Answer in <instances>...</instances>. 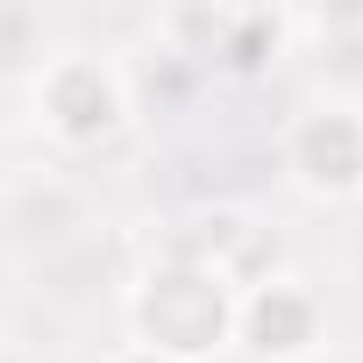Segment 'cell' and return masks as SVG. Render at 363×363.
<instances>
[{
  "mask_svg": "<svg viewBox=\"0 0 363 363\" xmlns=\"http://www.w3.org/2000/svg\"><path fill=\"white\" fill-rule=\"evenodd\" d=\"M107 363H171V356H157V349H135V342H121Z\"/></svg>",
  "mask_w": 363,
  "mask_h": 363,
  "instance_id": "52a82bcc",
  "label": "cell"
},
{
  "mask_svg": "<svg viewBox=\"0 0 363 363\" xmlns=\"http://www.w3.org/2000/svg\"><path fill=\"white\" fill-rule=\"evenodd\" d=\"M235 299L242 292L214 264H200L186 250H164L128 292V342L157 349L171 363H207L235 342Z\"/></svg>",
  "mask_w": 363,
  "mask_h": 363,
  "instance_id": "6da1fadb",
  "label": "cell"
},
{
  "mask_svg": "<svg viewBox=\"0 0 363 363\" xmlns=\"http://www.w3.org/2000/svg\"><path fill=\"white\" fill-rule=\"evenodd\" d=\"M29 100H36L43 135H50L57 150H72V157L121 143L128 121H135L128 72H121L114 57H100V50H57V57H43Z\"/></svg>",
  "mask_w": 363,
  "mask_h": 363,
  "instance_id": "7a4b0ae2",
  "label": "cell"
},
{
  "mask_svg": "<svg viewBox=\"0 0 363 363\" xmlns=\"http://www.w3.org/2000/svg\"><path fill=\"white\" fill-rule=\"evenodd\" d=\"M235 342L257 363H306L328 342V306L306 278L278 271V278H264L235 299Z\"/></svg>",
  "mask_w": 363,
  "mask_h": 363,
  "instance_id": "277c9868",
  "label": "cell"
},
{
  "mask_svg": "<svg viewBox=\"0 0 363 363\" xmlns=\"http://www.w3.org/2000/svg\"><path fill=\"white\" fill-rule=\"evenodd\" d=\"M278 164H285V178H292L306 200H328V207L363 200V107L356 100L299 107L285 121Z\"/></svg>",
  "mask_w": 363,
  "mask_h": 363,
  "instance_id": "3957f363",
  "label": "cell"
},
{
  "mask_svg": "<svg viewBox=\"0 0 363 363\" xmlns=\"http://www.w3.org/2000/svg\"><path fill=\"white\" fill-rule=\"evenodd\" d=\"M43 65V15L22 0H0V79Z\"/></svg>",
  "mask_w": 363,
  "mask_h": 363,
  "instance_id": "8992f818",
  "label": "cell"
},
{
  "mask_svg": "<svg viewBox=\"0 0 363 363\" xmlns=\"http://www.w3.org/2000/svg\"><path fill=\"white\" fill-rule=\"evenodd\" d=\"M292 36H299V15H285V8H228L221 15V36H214V57H207V72H221V79H264L285 50H292Z\"/></svg>",
  "mask_w": 363,
  "mask_h": 363,
  "instance_id": "5b68a950",
  "label": "cell"
}]
</instances>
